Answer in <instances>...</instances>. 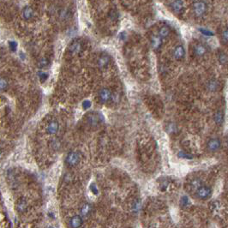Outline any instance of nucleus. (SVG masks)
Wrapping results in <instances>:
<instances>
[{
	"instance_id": "f8f14e48",
	"label": "nucleus",
	"mask_w": 228,
	"mask_h": 228,
	"mask_svg": "<svg viewBox=\"0 0 228 228\" xmlns=\"http://www.w3.org/2000/svg\"><path fill=\"white\" fill-rule=\"evenodd\" d=\"M34 16V10L31 7L26 6L22 9V16L25 20H30Z\"/></svg>"
},
{
	"instance_id": "4be33fe9",
	"label": "nucleus",
	"mask_w": 228,
	"mask_h": 228,
	"mask_svg": "<svg viewBox=\"0 0 228 228\" xmlns=\"http://www.w3.org/2000/svg\"><path fill=\"white\" fill-rule=\"evenodd\" d=\"M88 121L91 125H96L99 122V117L96 114H90L88 117Z\"/></svg>"
},
{
	"instance_id": "c85d7f7f",
	"label": "nucleus",
	"mask_w": 228,
	"mask_h": 228,
	"mask_svg": "<svg viewBox=\"0 0 228 228\" xmlns=\"http://www.w3.org/2000/svg\"><path fill=\"white\" fill-rule=\"evenodd\" d=\"M222 41L225 44H228V28H226L222 33Z\"/></svg>"
},
{
	"instance_id": "412c9836",
	"label": "nucleus",
	"mask_w": 228,
	"mask_h": 228,
	"mask_svg": "<svg viewBox=\"0 0 228 228\" xmlns=\"http://www.w3.org/2000/svg\"><path fill=\"white\" fill-rule=\"evenodd\" d=\"M218 59H219V62L221 64H227L228 63V56L223 52H221L219 54H218Z\"/></svg>"
},
{
	"instance_id": "f3484780",
	"label": "nucleus",
	"mask_w": 228,
	"mask_h": 228,
	"mask_svg": "<svg viewBox=\"0 0 228 228\" xmlns=\"http://www.w3.org/2000/svg\"><path fill=\"white\" fill-rule=\"evenodd\" d=\"M58 130V123L57 121L51 122L47 126V132L49 134H55Z\"/></svg>"
},
{
	"instance_id": "aec40b11",
	"label": "nucleus",
	"mask_w": 228,
	"mask_h": 228,
	"mask_svg": "<svg viewBox=\"0 0 228 228\" xmlns=\"http://www.w3.org/2000/svg\"><path fill=\"white\" fill-rule=\"evenodd\" d=\"M4 202H5V205L6 207L8 208V209L9 211H13V208H14V205H13V202L10 198V196H9L8 195H4Z\"/></svg>"
},
{
	"instance_id": "393cba45",
	"label": "nucleus",
	"mask_w": 228,
	"mask_h": 228,
	"mask_svg": "<svg viewBox=\"0 0 228 228\" xmlns=\"http://www.w3.org/2000/svg\"><path fill=\"white\" fill-rule=\"evenodd\" d=\"M221 208V205L220 203L218 202V201H215V202H213L211 204H210V209L213 213H217Z\"/></svg>"
},
{
	"instance_id": "72a5a7b5",
	"label": "nucleus",
	"mask_w": 228,
	"mask_h": 228,
	"mask_svg": "<svg viewBox=\"0 0 228 228\" xmlns=\"http://www.w3.org/2000/svg\"><path fill=\"white\" fill-rule=\"evenodd\" d=\"M82 116V109H76V113H75V117L76 120L80 119Z\"/></svg>"
},
{
	"instance_id": "0eeeda50",
	"label": "nucleus",
	"mask_w": 228,
	"mask_h": 228,
	"mask_svg": "<svg viewBox=\"0 0 228 228\" xmlns=\"http://www.w3.org/2000/svg\"><path fill=\"white\" fill-rule=\"evenodd\" d=\"M79 160H80V157H79V154L77 153H75V152H71L69 154V155L67 156L66 158V162L68 165L69 166H76L78 162H79Z\"/></svg>"
},
{
	"instance_id": "a878e982",
	"label": "nucleus",
	"mask_w": 228,
	"mask_h": 228,
	"mask_svg": "<svg viewBox=\"0 0 228 228\" xmlns=\"http://www.w3.org/2000/svg\"><path fill=\"white\" fill-rule=\"evenodd\" d=\"M61 167H62V164L60 163V162H57V164L53 167V168L52 169V171H51V174H53V173H54L53 176V177H55V176H57V175H58V173L60 172V171H61Z\"/></svg>"
},
{
	"instance_id": "e433bc0d",
	"label": "nucleus",
	"mask_w": 228,
	"mask_h": 228,
	"mask_svg": "<svg viewBox=\"0 0 228 228\" xmlns=\"http://www.w3.org/2000/svg\"><path fill=\"white\" fill-rule=\"evenodd\" d=\"M227 145H228V139H227Z\"/></svg>"
},
{
	"instance_id": "4468645a",
	"label": "nucleus",
	"mask_w": 228,
	"mask_h": 228,
	"mask_svg": "<svg viewBox=\"0 0 228 228\" xmlns=\"http://www.w3.org/2000/svg\"><path fill=\"white\" fill-rule=\"evenodd\" d=\"M203 183H202V179L200 178H194L193 180H191L190 183V189L194 191H196L201 186H202Z\"/></svg>"
},
{
	"instance_id": "c9c22d12",
	"label": "nucleus",
	"mask_w": 228,
	"mask_h": 228,
	"mask_svg": "<svg viewBox=\"0 0 228 228\" xmlns=\"http://www.w3.org/2000/svg\"><path fill=\"white\" fill-rule=\"evenodd\" d=\"M9 45H10V47H11V49H12V50H16V44L15 42H10V43H9Z\"/></svg>"
},
{
	"instance_id": "f03ea898",
	"label": "nucleus",
	"mask_w": 228,
	"mask_h": 228,
	"mask_svg": "<svg viewBox=\"0 0 228 228\" xmlns=\"http://www.w3.org/2000/svg\"><path fill=\"white\" fill-rule=\"evenodd\" d=\"M207 10V4L203 1H196L193 3V11L196 16H202Z\"/></svg>"
},
{
	"instance_id": "6e6552de",
	"label": "nucleus",
	"mask_w": 228,
	"mask_h": 228,
	"mask_svg": "<svg viewBox=\"0 0 228 228\" xmlns=\"http://www.w3.org/2000/svg\"><path fill=\"white\" fill-rule=\"evenodd\" d=\"M151 46L154 50H159L162 46V38L159 35H153L151 37Z\"/></svg>"
},
{
	"instance_id": "39448f33",
	"label": "nucleus",
	"mask_w": 228,
	"mask_h": 228,
	"mask_svg": "<svg viewBox=\"0 0 228 228\" xmlns=\"http://www.w3.org/2000/svg\"><path fill=\"white\" fill-rule=\"evenodd\" d=\"M207 52H208V49H207L206 46L202 44V43L196 44L195 47H194V53L197 57L204 56L207 53Z\"/></svg>"
},
{
	"instance_id": "f257e3e1",
	"label": "nucleus",
	"mask_w": 228,
	"mask_h": 228,
	"mask_svg": "<svg viewBox=\"0 0 228 228\" xmlns=\"http://www.w3.org/2000/svg\"><path fill=\"white\" fill-rule=\"evenodd\" d=\"M196 196L201 200H208L212 196V189L209 186L202 185L196 191Z\"/></svg>"
},
{
	"instance_id": "ddd939ff",
	"label": "nucleus",
	"mask_w": 228,
	"mask_h": 228,
	"mask_svg": "<svg viewBox=\"0 0 228 228\" xmlns=\"http://www.w3.org/2000/svg\"><path fill=\"white\" fill-rule=\"evenodd\" d=\"M219 87V82L215 79H211L207 83V88L210 92H215L218 89Z\"/></svg>"
},
{
	"instance_id": "f704fd0d",
	"label": "nucleus",
	"mask_w": 228,
	"mask_h": 228,
	"mask_svg": "<svg viewBox=\"0 0 228 228\" xmlns=\"http://www.w3.org/2000/svg\"><path fill=\"white\" fill-rule=\"evenodd\" d=\"M47 63H48V61H47L46 58H42V59L39 62V64H38V65H39V67H41V68H42V67H45Z\"/></svg>"
},
{
	"instance_id": "2eb2a0df",
	"label": "nucleus",
	"mask_w": 228,
	"mask_h": 228,
	"mask_svg": "<svg viewBox=\"0 0 228 228\" xmlns=\"http://www.w3.org/2000/svg\"><path fill=\"white\" fill-rule=\"evenodd\" d=\"M214 119H215V122L217 125H221L223 123V121H224V113L222 111H217L215 116H214Z\"/></svg>"
},
{
	"instance_id": "9b49d317",
	"label": "nucleus",
	"mask_w": 228,
	"mask_h": 228,
	"mask_svg": "<svg viewBox=\"0 0 228 228\" xmlns=\"http://www.w3.org/2000/svg\"><path fill=\"white\" fill-rule=\"evenodd\" d=\"M109 62H110V57H109V56L104 54V55H101L100 57V58H99V60H98V65H99V67L101 69H103V68H106L108 65Z\"/></svg>"
},
{
	"instance_id": "b1692460",
	"label": "nucleus",
	"mask_w": 228,
	"mask_h": 228,
	"mask_svg": "<svg viewBox=\"0 0 228 228\" xmlns=\"http://www.w3.org/2000/svg\"><path fill=\"white\" fill-rule=\"evenodd\" d=\"M142 208V202L140 200H136L132 204V211L134 213H138Z\"/></svg>"
},
{
	"instance_id": "9d476101",
	"label": "nucleus",
	"mask_w": 228,
	"mask_h": 228,
	"mask_svg": "<svg viewBox=\"0 0 228 228\" xmlns=\"http://www.w3.org/2000/svg\"><path fill=\"white\" fill-rule=\"evenodd\" d=\"M81 50H82V44L79 41H74L69 47V51L73 55L79 53L81 52Z\"/></svg>"
},
{
	"instance_id": "a211bd4d",
	"label": "nucleus",
	"mask_w": 228,
	"mask_h": 228,
	"mask_svg": "<svg viewBox=\"0 0 228 228\" xmlns=\"http://www.w3.org/2000/svg\"><path fill=\"white\" fill-rule=\"evenodd\" d=\"M91 212V206L89 204H84L81 209V214L82 217H88Z\"/></svg>"
},
{
	"instance_id": "20e7f679",
	"label": "nucleus",
	"mask_w": 228,
	"mask_h": 228,
	"mask_svg": "<svg viewBox=\"0 0 228 228\" xmlns=\"http://www.w3.org/2000/svg\"><path fill=\"white\" fill-rule=\"evenodd\" d=\"M99 98L102 103H107L112 99V93L108 88H102L99 92Z\"/></svg>"
},
{
	"instance_id": "5701e85b",
	"label": "nucleus",
	"mask_w": 228,
	"mask_h": 228,
	"mask_svg": "<svg viewBox=\"0 0 228 228\" xmlns=\"http://www.w3.org/2000/svg\"><path fill=\"white\" fill-rule=\"evenodd\" d=\"M82 224V220L79 216H74L70 221V225L72 227H78Z\"/></svg>"
},
{
	"instance_id": "dca6fc26",
	"label": "nucleus",
	"mask_w": 228,
	"mask_h": 228,
	"mask_svg": "<svg viewBox=\"0 0 228 228\" xmlns=\"http://www.w3.org/2000/svg\"><path fill=\"white\" fill-rule=\"evenodd\" d=\"M170 28L168 26H162L160 29H159V36L163 38H167L169 34H170Z\"/></svg>"
},
{
	"instance_id": "473e14b6",
	"label": "nucleus",
	"mask_w": 228,
	"mask_h": 228,
	"mask_svg": "<svg viewBox=\"0 0 228 228\" xmlns=\"http://www.w3.org/2000/svg\"><path fill=\"white\" fill-rule=\"evenodd\" d=\"M176 129H177V127L175 126V124L174 123H170L168 126H167V130H168V132L169 133H174V132H176Z\"/></svg>"
},
{
	"instance_id": "1a4fd4ad",
	"label": "nucleus",
	"mask_w": 228,
	"mask_h": 228,
	"mask_svg": "<svg viewBox=\"0 0 228 228\" xmlns=\"http://www.w3.org/2000/svg\"><path fill=\"white\" fill-rule=\"evenodd\" d=\"M171 6L172 10H173L175 13H177V14L181 13V12L183 11V7H184V5H183V2L182 0H174V1L171 3Z\"/></svg>"
},
{
	"instance_id": "c756f323",
	"label": "nucleus",
	"mask_w": 228,
	"mask_h": 228,
	"mask_svg": "<svg viewBox=\"0 0 228 228\" xmlns=\"http://www.w3.org/2000/svg\"><path fill=\"white\" fill-rule=\"evenodd\" d=\"M199 31H200L202 34H204V35H206V36H213V35H214V33H213V32H211V31H209V30H207V29H205V28H200Z\"/></svg>"
},
{
	"instance_id": "7c9ffc66",
	"label": "nucleus",
	"mask_w": 228,
	"mask_h": 228,
	"mask_svg": "<svg viewBox=\"0 0 228 228\" xmlns=\"http://www.w3.org/2000/svg\"><path fill=\"white\" fill-rule=\"evenodd\" d=\"M188 203H189V199H188V197H187V196H183L182 199H181V202H180V205H181L183 208H184V207H186V206L188 205Z\"/></svg>"
},
{
	"instance_id": "2f4dec72",
	"label": "nucleus",
	"mask_w": 228,
	"mask_h": 228,
	"mask_svg": "<svg viewBox=\"0 0 228 228\" xmlns=\"http://www.w3.org/2000/svg\"><path fill=\"white\" fill-rule=\"evenodd\" d=\"M178 157L180 158H184V159H192V156L187 153H184V152H179L178 153Z\"/></svg>"
},
{
	"instance_id": "7ed1b4c3",
	"label": "nucleus",
	"mask_w": 228,
	"mask_h": 228,
	"mask_svg": "<svg viewBox=\"0 0 228 228\" xmlns=\"http://www.w3.org/2000/svg\"><path fill=\"white\" fill-rule=\"evenodd\" d=\"M208 149L210 152H216L221 148V141L218 138H212L208 142Z\"/></svg>"
},
{
	"instance_id": "6ab92c4d",
	"label": "nucleus",
	"mask_w": 228,
	"mask_h": 228,
	"mask_svg": "<svg viewBox=\"0 0 228 228\" xmlns=\"http://www.w3.org/2000/svg\"><path fill=\"white\" fill-rule=\"evenodd\" d=\"M27 208V203L24 200H20L16 203V209L19 213H22Z\"/></svg>"
},
{
	"instance_id": "cd10ccee",
	"label": "nucleus",
	"mask_w": 228,
	"mask_h": 228,
	"mask_svg": "<svg viewBox=\"0 0 228 228\" xmlns=\"http://www.w3.org/2000/svg\"><path fill=\"white\" fill-rule=\"evenodd\" d=\"M8 87V82L4 79H0V91H3L7 88Z\"/></svg>"
},
{
	"instance_id": "4c0bfd02",
	"label": "nucleus",
	"mask_w": 228,
	"mask_h": 228,
	"mask_svg": "<svg viewBox=\"0 0 228 228\" xmlns=\"http://www.w3.org/2000/svg\"><path fill=\"white\" fill-rule=\"evenodd\" d=\"M0 153H1V152H0Z\"/></svg>"
},
{
	"instance_id": "423d86ee",
	"label": "nucleus",
	"mask_w": 228,
	"mask_h": 228,
	"mask_svg": "<svg viewBox=\"0 0 228 228\" xmlns=\"http://www.w3.org/2000/svg\"><path fill=\"white\" fill-rule=\"evenodd\" d=\"M172 55L175 59L177 60H181L184 57L185 55V50L183 48V47L182 45H178L177 46L174 50H173V53H172Z\"/></svg>"
},
{
	"instance_id": "bb28decb",
	"label": "nucleus",
	"mask_w": 228,
	"mask_h": 228,
	"mask_svg": "<svg viewBox=\"0 0 228 228\" xmlns=\"http://www.w3.org/2000/svg\"><path fill=\"white\" fill-rule=\"evenodd\" d=\"M60 146H61V143H60V142H59L57 139L53 140V141L52 142V143H51V147H52V148L54 149V150L59 149V148H60Z\"/></svg>"
}]
</instances>
